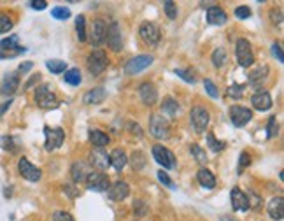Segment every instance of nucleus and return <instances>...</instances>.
<instances>
[{
    "label": "nucleus",
    "instance_id": "obj_29",
    "mask_svg": "<svg viewBox=\"0 0 284 221\" xmlns=\"http://www.w3.org/2000/svg\"><path fill=\"white\" fill-rule=\"evenodd\" d=\"M65 83L70 86H79L81 81H83V77H81V70L79 68H68V70H65V76H63Z\"/></svg>",
    "mask_w": 284,
    "mask_h": 221
},
{
    "label": "nucleus",
    "instance_id": "obj_21",
    "mask_svg": "<svg viewBox=\"0 0 284 221\" xmlns=\"http://www.w3.org/2000/svg\"><path fill=\"white\" fill-rule=\"evenodd\" d=\"M230 200H232L233 211H240V213H246V211L249 209L248 197H246V193L240 191L239 188H233L232 191H230Z\"/></svg>",
    "mask_w": 284,
    "mask_h": 221
},
{
    "label": "nucleus",
    "instance_id": "obj_17",
    "mask_svg": "<svg viewBox=\"0 0 284 221\" xmlns=\"http://www.w3.org/2000/svg\"><path fill=\"white\" fill-rule=\"evenodd\" d=\"M105 40H107L109 48L112 51H121L123 48V42H121V30L118 23H111V27L107 29V35H105Z\"/></svg>",
    "mask_w": 284,
    "mask_h": 221
},
{
    "label": "nucleus",
    "instance_id": "obj_35",
    "mask_svg": "<svg viewBox=\"0 0 284 221\" xmlns=\"http://www.w3.org/2000/svg\"><path fill=\"white\" fill-rule=\"evenodd\" d=\"M212 63H214V67H223L226 63V51H224V48L214 49V53H212Z\"/></svg>",
    "mask_w": 284,
    "mask_h": 221
},
{
    "label": "nucleus",
    "instance_id": "obj_33",
    "mask_svg": "<svg viewBox=\"0 0 284 221\" xmlns=\"http://www.w3.org/2000/svg\"><path fill=\"white\" fill-rule=\"evenodd\" d=\"M46 67H48V70L53 74H62L67 70V63L62 60H48L46 62Z\"/></svg>",
    "mask_w": 284,
    "mask_h": 221
},
{
    "label": "nucleus",
    "instance_id": "obj_40",
    "mask_svg": "<svg viewBox=\"0 0 284 221\" xmlns=\"http://www.w3.org/2000/svg\"><path fill=\"white\" fill-rule=\"evenodd\" d=\"M204 86H205V92L209 93V96H211V98H218V96H220V92H218L216 85H214L211 79H205L204 81Z\"/></svg>",
    "mask_w": 284,
    "mask_h": 221
},
{
    "label": "nucleus",
    "instance_id": "obj_2",
    "mask_svg": "<svg viewBox=\"0 0 284 221\" xmlns=\"http://www.w3.org/2000/svg\"><path fill=\"white\" fill-rule=\"evenodd\" d=\"M149 132L155 139H168L170 137V125H168V121L165 120L163 116L160 114H151L149 118Z\"/></svg>",
    "mask_w": 284,
    "mask_h": 221
},
{
    "label": "nucleus",
    "instance_id": "obj_13",
    "mask_svg": "<svg viewBox=\"0 0 284 221\" xmlns=\"http://www.w3.org/2000/svg\"><path fill=\"white\" fill-rule=\"evenodd\" d=\"M18 170H20L21 177H25L27 181H32V183H37L42 176V170L37 169L35 165H32L27 158H20L18 161Z\"/></svg>",
    "mask_w": 284,
    "mask_h": 221
},
{
    "label": "nucleus",
    "instance_id": "obj_30",
    "mask_svg": "<svg viewBox=\"0 0 284 221\" xmlns=\"http://www.w3.org/2000/svg\"><path fill=\"white\" fill-rule=\"evenodd\" d=\"M268 74V67L267 65H263V67H258L256 70H252L251 74H249V83L254 86L260 85V81H265V77H267Z\"/></svg>",
    "mask_w": 284,
    "mask_h": 221
},
{
    "label": "nucleus",
    "instance_id": "obj_7",
    "mask_svg": "<svg viewBox=\"0 0 284 221\" xmlns=\"http://www.w3.org/2000/svg\"><path fill=\"white\" fill-rule=\"evenodd\" d=\"M155 62V58L151 55H139V57L132 58L128 63L125 65V72L128 74V76H135V74L142 72L146 70L148 67H151V63Z\"/></svg>",
    "mask_w": 284,
    "mask_h": 221
},
{
    "label": "nucleus",
    "instance_id": "obj_4",
    "mask_svg": "<svg viewBox=\"0 0 284 221\" xmlns=\"http://www.w3.org/2000/svg\"><path fill=\"white\" fill-rule=\"evenodd\" d=\"M235 57L240 67H251L254 63V55H252L251 44L248 42V39H239L235 44Z\"/></svg>",
    "mask_w": 284,
    "mask_h": 221
},
{
    "label": "nucleus",
    "instance_id": "obj_24",
    "mask_svg": "<svg viewBox=\"0 0 284 221\" xmlns=\"http://www.w3.org/2000/svg\"><path fill=\"white\" fill-rule=\"evenodd\" d=\"M92 172L88 167V163L86 161H76V163L72 165V170H70V174H72V179L76 183H81V181H86V177H88V174Z\"/></svg>",
    "mask_w": 284,
    "mask_h": 221
},
{
    "label": "nucleus",
    "instance_id": "obj_37",
    "mask_svg": "<svg viewBox=\"0 0 284 221\" xmlns=\"http://www.w3.org/2000/svg\"><path fill=\"white\" fill-rule=\"evenodd\" d=\"M207 144H209V148H211L212 151H216V153L224 148V142L223 141H216V137H214V133H212V132L207 133Z\"/></svg>",
    "mask_w": 284,
    "mask_h": 221
},
{
    "label": "nucleus",
    "instance_id": "obj_43",
    "mask_svg": "<svg viewBox=\"0 0 284 221\" xmlns=\"http://www.w3.org/2000/svg\"><path fill=\"white\" fill-rule=\"evenodd\" d=\"M235 16L239 18V20H248V18L251 16V9H249L248 5H239V7L235 9Z\"/></svg>",
    "mask_w": 284,
    "mask_h": 221
},
{
    "label": "nucleus",
    "instance_id": "obj_6",
    "mask_svg": "<svg viewBox=\"0 0 284 221\" xmlns=\"http://www.w3.org/2000/svg\"><path fill=\"white\" fill-rule=\"evenodd\" d=\"M35 102L42 109L58 107V98H56V95L51 92V88L48 85H42L39 88H35Z\"/></svg>",
    "mask_w": 284,
    "mask_h": 221
},
{
    "label": "nucleus",
    "instance_id": "obj_36",
    "mask_svg": "<svg viewBox=\"0 0 284 221\" xmlns=\"http://www.w3.org/2000/svg\"><path fill=\"white\" fill-rule=\"evenodd\" d=\"M51 16L55 20H68L70 18V9L65 7V5H60V7L51 9Z\"/></svg>",
    "mask_w": 284,
    "mask_h": 221
},
{
    "label": "nucleus",
    "instance_id": "obj_18",
    "mask_svg": "<svg viewBox=\"0 0 284 221\" xmlns=\"http://www.w3.org/2000/svg\"><path fill=\"white\" fill-rule=\"evenodd\" d=\"M251 104L256 111H268L272 107V96L267 90H260L251 96Z\"/></svg>",
    "mask_w": 284,
    "mask_h": 221
},
{
    "label": "nucleus",
    "instance_id": "obj_53",
    "mask_svg": "<svg viewBox=\"0 0 284 221\" xmlns=\"http://www.w3.org/2000/svg\"><path fill=\"white\" fill-rule=\"evenodd\" d=\"M270 18H272L274 23L279 25L281 21H283V12H281V9H277V11H272V12H270Z\"/></svg>",
    "mask_w": 284,
    "mask_h": 221
},
{
    "label": "nucleus",
    "instance_id": "obj_15",
    "mask_svg": "<svg viewBox=\"0 0 284 221\" xmlns=\"http://www.w3.org/2000/svg\"><path fill=\"white\" fill-rule=\"evenodd\" d=\"M88 160H90V165H93V167L98 170H105L109 165H111L109 163V155L104 151V148L92 149V151H90Z\"/></svg>",
    "mask_w": 284,
    "mask_h": 221
},
{
    "label": "nucleus",
    "instance_id": "obj_41",
    "mask_svg": "<svg viewBox=\"0 0 284 221\" xmlns=\"http://www.w3.org/2000/svg\"><path fill=\"white\" fill-rule=\"evenodd\" d=\"M11 29H12L11 18L5 16V14H2V16H0V33H7Z\"/></svg>",
    "mask_w": 284,
    "mask_h": 221
},
{
    "label": "nucleus",
    "instance_id": "obj_34",
    "mask_svg": "<svg viewBox=\"0 0 284 221\" xmlns=\"http://www.w3.org/2000/svg\"><path fill=\"white\" fill-rule=\"evenodd\" d=\"M189 153L193 155V158H195L198 163H202V165L207 163V155H205V151L198 144H191V146H189Z\"/></svg>",
    "mask_w": 284,
    "mask_h": 221
},
{
    "label": "nucleus",
    "instance_id": "obj_45",
    "mask_svg": "<svg viewBox=\"0 0 284 221\" xmlns=\"http://www.w3.org/2000/svg\"><path fill=\"white\" fill-rule=\"evenodd\" d=\"M246 197H248V202H249V209H258V207H260L261 198L258 197V195H254L252 191H249Z\"/></svg>",
    "mask_w": 284,
    "mask_h": 221
},
{
    "label": "nucleus",
    "instance_id": "obj_28",
    "mask_svg": "<svg viewBox=\"0 0 284 221\" xmlns=\"http://www.w3.org/2000/svg\"><path fill=\"white\" fill-rule=\"evenodd\" d=\"M90 141L95 148H104L109 144V135L102 130H90Z\"/></svg>",
    "mask_w": 284,
    "mask_h": 221
},
{
    "label": "nucleus",
    "instance_id": "obj_42",
    "mask_svg": "<svg viewBox=\"0 0 284 221\" xmlns=\"http://www.w3.org/2000/svg\"><path fill=\"white\" fill-rule=\"evenodd\" d=\"M277 133V120L276 116H272L270 120H268V126H267V137L268 139H274Z\"/></svg>",
    "mask_w": 284,
    "mask_h": 221
},
{
    "label": "nucleus",
    "instance_id": "obj_9",
    "mask_svg": "<svg viewBox=\"0 0 284 221\" xmlns=\"http://www.w3.org/2000/svg\"><path fill=\"white\" fill-rule=\"evenodd\" d=\"M252 118V111L248 107H242V105H233L232 109H230V120H232L233 126H237V128H242V126H246L251 121Z\"/></svg>",
    "mask_w": 284,
    "mask_h": 221
},
{
    "label": "nucleus",
    "instance_id": "obj_48",
    "mask_svg": "<svg viewBox=\"0 0 284 221\" xmlns=\"http://www.w3.org/2000/svg\"><path fill=\"white\" fill-rule=\"evenodd\" d=\"M174 72H176V76H179L181 79H184V81H186V83H195V77H193V76H189V72H188V70H181V68H176Z\"/></svg>",
    "mask_w": 284,
    "mask_h": 221
},
{
    "label": "nucleus",
    "instance_id": "obj_46",
    "mask_svg": "<svg viewBox=\"0 0 284 221\" xmlns=\"http://www.w3.org/2000/svg\"><path fill=\"white\" fill-rule=\"evenodd\" d=\"M228 96H233V98H240L242 96V86L240 85H232L228 86Z\"/></svg>",
    "mask_w": 284,
    "mask_h": 221
},
{
    "label": "nucleus",
    "instance_id": "obj_54",
    "mask_svg": "<svg viewBox=\"0 0 284 221\" xmlns=\"http://www.w3.org/2000/svg\"><path fill=\"white\" fill-rule=\"evenodd\" d=\"M33 67V63L32 62H27V63H21L20 65V68H18V74H27L30 68Z\"/></svg>",
    "mask_w": 284,
    "mask_h": 221
},
{
    "label": "nucleus",
    "instance_id": "obj_51",
    "mask_svg": "<svg viewBox=\"0 0 284 221\" xmlns=\"http://www.w3.org/2000/svg\"><path fill=\"white\" fill-rule=\"evenodd\" d=\"M251 163V157H249L248 153H240V163H239V172H242V169L244 167H248V165Z\"/></svg>",
    "mask_w": 284,
    "mask_h": 221
},
{
    "label": "nucleus",
    "instance_id": "obj_23",
    "mask_svg": "<svg viewBox=\"0 0 284 221\" xmlns=\"http://www.w3.org/2000/svg\"><path fill=\"white\" fill-rule=\"evenodd\" d=\"M226 20H228V16H226V12H224L221 7H209V11H207L209 25H216V27H220V25L226 23Z\"/></svg>",
    "mask_w": 284,
    "mask_h": 221
},
{
    "label": "nucleus",
    "instance_id": "obj_32",
    "mask_svg": "<svg viewBox=\"0 0 284 221\" xmlns=\"http://www.w3.org/2000/svg\"><path fill=\"white\" fill-rule=\"evenodd\" d=\"M76 32H77V39H79L81 42H84V40L88 39V33H86V18H84L83 14L76 18Z\"/></svg>",
    "mask_w": 284,
    "mask_h": 221
},
{
    "label": "nucleus",
    "instance_id": "obj_47",
    "mask_svg": "<svg viewBox=\"0 0 284 221\" xmlns=\"http://www.w3.org/2000/svg\"><path fill=\"white\" fill-rule=\"evenodd\" d=\"M272 55L277 58V62H281V63H283V62H284L283 48H281V44H279V42H274V44H272Z\"/></svg>",
    "mask_w": 284,
    "mask_h": 221
},
{
    "label": "nucleus",
    "instance_id": "obj_1",
    "mask_svg": "<svg viewBox=\"0 0 284 221\" xmlns=\"http://www.w3.org/2000/svg\"><path fill=\"white\" fill-rule=\"evenodd\" d=\"M27 49L20 46L18 35H9L0 40V60H9V58H16L18 55L25 53Z\"/></svg>",
    "mask_w": 284,
    "mask_h": 221
},
{
    "label": "nucleus",
    "instance_id": "obj_25",
    "mask_svg": "<svg viewBox=\"0 0 284 221\" xmlns=\"http://www.w3.org/2000/svg\"><path fill=\"white\" fill-rule=\"evenodd\" d=\"M105 96H107V93H105L104 88H95V90H90V92L84 95L83 100L84 104L88 105H98L105 100Z\"/></svg>",
    "mask_w": 284,
    "mask_h": 221
},
{
    "label": "nucleus",
    "instance_id": "obj_22",
    "mask_svg": "<svg viewBox=\"0 0 284 221\" xmlns=\"http://www.w3.org/2000/svg\"><path fill=\"white\" fill-rule=\"evenodd\" d=\"M267 211H268V214L274 218V220H283V216H284V200H283V197L270 198V202H268V205H267Z\"/></svg>",
    "mask_w": 284,
    "mask_h": 221
},
{
    "label": "nucleus",
    "instance_id": "obj_12",
    "mask_svg": "<svg viewBox=\"0 0 284 221\" xmlns=\"http://www.w3.org/2000/svg\"><path fill=\"white\" fill-rule=\"evenodd\" d=\"M44 135H46L44 146L48 151L60 148L65 141V132L62 128H49V126H44Z\"/></svg>",
    "mask_w": 284,
    "mask_h": 221
},
{
    "label": "nucleus",
    "instance_id": "obj_44",
    "mask_svg": "<svg viewBox=\"0 0 284 221\" xmlns=\"http://www.w3.org/2000/svg\"><path fill=\"white\" fill-rule=\"evenodd\" d=\"M0 144H2V149H5V151H16V148H14V139L12 137H2L0 139Z\"/></svg>",
    "mask_w": 284,
    "mask_h": 221
},
{
    "label": "nucleus",
    "instance_id": "obj_14",
    "mask_svg": "<svg viewBox=\"0 0 284 221\" xmlns=\"http://www.w3.org/2000/svg\"><path fill=\"white\" fill-rule=\"evenodd\" d=\"M18 86H20V76H18V72H9L5 74V77L0 83V93L5 96H11L16 93Z\"/></svg>",
    "mask_w": 284,
    "mask_h": 221
},
{
    "label": "nucleus",
    "instance_id": "obj_31",
    "mask_svg": "<svg viewBox=\"0 0 284 221\" xmlns=\"http://www.w3.org/2000/svg\"><path fill=\"white\" fill-rule=\"evenodd\" d=\"M161 111H163L165 114H168V116H176V113L179 111V104H177V102L174 100L172 96H167V98H163V104H161Z\"/></svg>",
    "mask_w": 284,
    "mask_h": 221
},
{
    "label": "nucleus",
    "instance_id": "obj_56",
    "mask_svg": "<svg viewBox=\"0 0 284 221\" xmlns=\"http://www.w3.org/2000/svg\"><path fill=\"white\" fill-rule=\"evenodd\" d=\"M221 221H235V220H230L228 216H223V218H221Z\"/></svg>",
    "mask_w": 284,
    "mask_h": 221
},
{
    "label": "nucleus",
    "instance_id": "obj_19",
    "mask_svg": "<svg viewBox=\"0 0 284 221\" xmlns=\"http://www.w3.org/2000/svg\"><path fill=\"white\" fill-rule=\"evenodd\" d=\"M139 96L146 105H155L156 100H158L156 86L153 85V83H142V85L139 86Z\"/></svg>",
    "mask_w": 284,
    "mask_h": 221
},
{
    "label": "nucleus",
    "instance_id": "obj_55",
    "mask_svg": "<svg viewBox=\"0 0 284 221\" xmlns=\"http://www.w3.org/2000/svg\"><path fill=\"white\" fill-rule=\"evenodd\" d=\"M11 104H12V100H11V98H9L7 102H2V104H0V116H2V114H4L9 107H11Z\"/></svg>",
    "mask_w": 284,
    "mask_h": 221
},
{
    "label": "nucleus",
    "instance_id": "obj_10",
    "mask_svg": "<svg viewBox=\"0 0 284 221\" xmlns=\"http://www.w3.org/2000/svg\"><path fill=\"white\" fill-rule=\"evenodd\" d=\"M139 33H140V39L149 46H156L160 42V29H158L155 23H149V21L142 23L139 29Z\"/></svg>",
    "mask_w": 284,
    "mask_h": 221
},
{
    "label": "nucleus",
    "instance_id": "obj_5",
    "mask_svg": "<svg viewBox=\"0 0 284 221\" xmlns=\"http://www.w3.org/2000/svg\"><path fill=\"white\" fill-rule=\"evenodd\" d=\"M86 63H88L90 74L100 76L105 68H107V55H105V51H102V49H95V51L90 53Z\"/></svg>",
    "mask_w": 284,
    "mask_h": 221
},
{
    "label": "nucleus",
    "instance_id": "obj_38",
    "mask_svg": "<svg viewBox=\"0 0 284 221\" xmlns=\"http://www.w3.org/2000/svg\"><path fill=\"white\" fill-rule=\"evenodd\" d=\"M163 9H165V12H167L168 20H176V18H177V5L174 4L172 0L163 2Z\"/></svg>",
    "mask_w": 284,
    "mask_h": 221
},
{
    "label": "nucleus",
    "instance_id": "obj_20",
    "mask_svg": "<svg viewBox=\"0 0 284 221\" xmlns=\"http://www.w3.org/2000/svg\"><path fill=\"white\" fill-rule=\"evenodd\" d=\"M107 193H109V198H111V200H114V202H121V200H125V198L128 197L130 186L126 185V183H125V181H116V183H114V185L109 186Z\"/></svg>",
    "mask_w": 284,
    "mask_h": 221
},
{
    "label": "nucleus",
    "instance_id": "obj_3",
    "mask_svg": "<svg viewBox=\"0 0 284 221\" xmlns=\"http://www.w3.org/2000/svg\"><path fill=\"white\" fill-rule=\"evenodd\" d=\"M189 121H191V125L196 133H204L209 126V121H211L209 111L205 107H202V105H196L189 113Z\"/></svg>",
    "mask_w": 284,
    "mask_h": 221
},
{
    "label": "nucleus",
    "instance_id": "obj_49",
    "mask_svg": "<svg viewBox=\"0 0 284 221\" xmlns=\"http://www.w3.org/2000/svg\"><path fill=\"white\" fill-rule=\"evenodd\" d=\"M53 221H74V218L68 213L58 211V213H55V216H53Z\"/></svg>",
    "mask_w": 284,
    "mask_h": 221
},
{
    "label": "nucleus",
    "instance_id": "obj_26",
    "mask_svg": "<svg viewBox=\"0 0 284 221\" xmlns=\"http://www.w3.org/2000/svg\"><path fill=\"white\" fill-rule=\"evenodd\" d=\"M109 163L114 167L116 170H123L125 165L128 163V158H126V153L123 149H114L111 155H109Z\"/></svg>",
    "mask_w": 284,
    "mask_h": 221
},
{
    "label": "nucleus",
    "instance_id": "obj_50",
    "mask_svg": "<svg viewBox=\"0 0 284 221\" xmlns=\"http://www.w3.org/2000/svg\"><path fill=\"white\" fill-rule=\"evenodd\" d=\"M158 179H160V183H163L165 186H168V188H174V183L170 181L168 174L163 172V170H160V172H158Z\"/></svg>",
    "mask_w": 284,
    "mask_h": 221
},
{
    "label": "nucleus",
    "instance_id": "obj_52",
    "mask_svg": "<svg viewBox=\"0 0 284 221\" xmlns=\"http://www.w3.org/2000/svg\"><path fill=\"white\" fill-rule=\"evenodd\" d=\"M30 5H32V9H35V11H42V9H46L48 2H46V0H32Z\"/></svg>",
    "mask_w": 284,
    "mask_h": 221
},
{
    "label": "nucleus",
    "instance_id": "obj_39",
    "mask_svg": "<svg viewBox=\"0 0 284 221\" xmlns=\"http://www.w3.org/2000/svg\"><path fill=\"white\" fill-rule=\"evenodd\" d=\"M144 165H146L144 155H142V153H139V151L132 155V167H133V169H135V170H139V169H142Z\"/></svg>",
    "mask_w": 284,
    "mask_h": 221
},
{
    "label": "nucleus",
    "instance_id": "obj_11",
    "mask_svg": "<svg viewBox=\"0 0 284 221\" xmlns=\"http://www.w3.org/2000/svg\"><path fill=\"white\" fill-rule=\"evenodd\" d=\"M86 186H88L92 191H107L111 183H109V177L102 172H90L86 177Z\"/></svg>",
    "mask_w": 284,
    "mask_h": 221
},
{
    "label": "nucleus",
    "instance_id": "obj_16",
    "mask_svg": "<svg viewBox=\"0 0 284 221\" xmlns=\"http://www.w3.org/2000/svg\"><path fill=\"white\" fill-rule=\"evenodd\" d=\"M105 35H107V27H105L104 20H95L92 25V33H90V40L93 46H100L105 42Z\"/></svg>",
    "mask_w": 284,
    "mask_h": 221
},
{
    "label": "nucleus",
    "instance_id": "obj_27",
    "mask_svg": "<svg viewBox=\"0 0 284 221\" xmlns=\"http://www.w3.org/2000/svg\"><path fill=\"white\" fill-rule=\"evenodd\" d=\"M196 179H198V183H200V185L204 186V188H207V189H212L214 186H216V177H214V174H212L211 170H207V169L198 170Z\"/></svg>",
    "mask_w": 284,
    "mask_h": 221
},
{
    "label": "nucleus",
    "instance_id": "obj_8",
    "mask_svg": "<svg viewBox=\"0 0 284 221\" xmlns=\"http://www.w3.org/2000/svg\"><path fill=\"white\" fill-rule=\"evenodd\" d=\"M153 158H155L163 169H174V167H176V157H174V153L170 149L163 148V146L160 144H156L155 148H153Z\"/></svg>",
    "mask_w": 284,
    "mask_h": 221
}]
</instances>
